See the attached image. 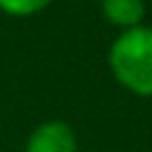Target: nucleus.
I'll use <instances>...</instances> for the list:
<instances>
[{
	"label": "nucleus",
	"mask_w": 152,
	"mask_h": 152,
	"mask_svg": "<svg viewBox=\"0 0 152 152\" xmlns=\"http://www.w3.org/2000/svg\"><path fill=\"white\" fill-rule=\"evenodd\" d=\"M109 64L128 90L152 95V28L138 24L124 31L109 50Z\"/></svg>",
	"instance_id": "nucleus-1"
},
{
	"label": "nucleus",
	"mask_w": 152,
	"mask_h": 152,
	"mask_svg": "<svg viewBox=\"0 0 152 152\" xmlns=\"http://www.w3.org/2000/svg\"><path fill=\"white\" fill-rule=\"evenodd\" d=\"M26 152H76V138L66 124L48 121L31 133Z\"/></svg>",
	"instance_id": "nucleus-2"
},
{
	"label": "nucleus",
	"mask_w": 152,
	"mask_h": 152,
	"mask_svg": "<svg viewBox=\"0 0 152 152\" xmlns=\"http://www.w3.org/2000/svg\"><path fill=\"white\" fill-rule=\"evenodd\" d=\"M102 12L112 24L131 28L140 24L145 14V5L142 0H102Z\"/></svg>",
	"instance_id": "nucleus-3"
},
{
	"label": "nucleus",
	"mask_w": 152,
	"mask_h": 152,
	"mask_svg": "<svg viewBox=\"0 0 152 152\" xmlns=\"http://www.w3.org/2000/svg\"><path fill=\"white\" fill-rule=\"evenodd\" d=\"M48 5H50V0H0V10L7 14H14V17L36 14Z\"/></svg>",
	"instance_id": "nucleus-4"
}]
</instances>
